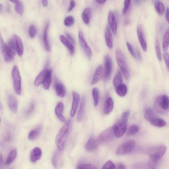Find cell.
<instances>
[{
	"label": "cell",
	"mask_w": 169,
	"mask_h": 169,
	"mask_svg": "<svg viewBox=\"0 0 169 169\" xmlns=\"http://www.w3.org/2000/svg\"><path fill=\"white\" fill-rule=\"evenodd\" d=\"M72 122L69 119L67 121L59 131L56 136V143L60 151H62L65 146L66 143L71 131Z\"/></svg>",
	"instance_id": "6da1fadb"
},
{
	"label": "cell",
	"mask_w": 169,
	"mask_h": 169,
	"mask_svg": "<svg viewBox=\"0 0 169 169\" xmlns=\"http://www.w3.org/2000/svg\"><path fill=\"white\" fill-rule=\"evenodd\" d=\"M1 47L5 61L7 63L12 61L14 58L16 51L14 42L13 39L8 42L7 45L2 38L1 40Z\"/></svg>",
	"instance_id": "7a4b0ae2"
},
{
	"label": "cell",
	"mask_w": 169,
	"mask_h": 169,
	"mask_svg": "<svg viewBox=\"0 0 169 169\" xmlns=\"http://www.w3.org/2000/svg\"><path fill=\"white\" fill-rule=\"evenodd\" d=\"M115 58L124 77L128 80L130 77V72L125 54L121 50L117 49L116 51Z\"/></svg>",
	"instance_id": "3957f363"
},
{
	"label": "cell",
	"mask_w": 169,
	"mask_h": 169,
	"mask_svg": "<svg viewBox=\"0 0 169 169\" xmlns=\"http://www.w3.org/2000/svg\"><path fill=\"white\" fill-rule=\"evenodd\" d=\"M155 109L159 113L164 114L169 109V98L166 95L158 96L154 103Z\"/></svg>",
	"instance_id": "277c9868"
},
{
	"label": "cell",
	"mask_w": 169,
	"mask_h": 169,
	"mask_svg": "<svg viewBox=\"0 0 169 169\" xmlns=\"http://www.w3.org/2000/svg\"><path fill=\"white\" fill-rule=\"evenodd\" d=\"M167 149L165 145H159L150 148L149 150L148 154L151 159L158 162L165 155Z\"/></svg>",
	"instance_id": "5b68a950"
},
{
	"label": "cell",
	"mask_w": 169,
	"mask_h": 169,
	"mask_svg": "<svg viewBox=\"0 0 169 169\" xmlns=\"http://www.w3.org/2000/svg\"><path fill=\"white\" fill-rule=\"evenodd\" d=\"M12 76L14 90L17 95H20L22 91L21 78L19 70L16 65L13 67Z\"/></svg>",
	"instance_id": "8992f818"
},
{
	"label": "cell",
	"mask_w": 169,
	"mask_h": 169,
	"mask_svg": "<svg viewBox=\"0 0 169 169\" xmlns=\"http://www.w3.org/2000/svg\"><path fill=\"white\" fill-rule=\"evenodd\" d=\"M115 137L113 126H112L102 131L97 140L98 144H104L110 142Z\"/></svg>",
	"instance_id": "52a82bcc"
},
{
	"label": "cell",
	"mask_w": 169,
	"mask_h": 169,
	"mask_svg": "<svg viewBox=\"0 0 169 169\" xmlns=\"http://www.w3.org/2000/svg\"><path fill=\"white\" fill-rule=\"evenodd\" d=\"M135 146V142L133 140L127 141L119 147L117 151V154L119 155H124L130 153L132 151Z\"/></svg>",
	"instance_id": "ba28073f"
},
{
	"label": "cell",
	"mask_w": 169,
	"mask_h": 169,
	"mask_svg": "<svg viewBox=\"0 0 169 169\" xmlns=\"http://www.w3.org/2000/svg\"><path fill=\"white\" fill-rule=\"evenodd\" d=\"M78 39L80 44L84 52L89 59H91L92 56V51L84 39L83 32L81 31H80L79 32Z\"/></svg>",
	"instance_id": "9c48e42d"
},
{
	"label": "cell",
	"mask_w": 169,
	"mask_h": 169,
	"mask_svg": "<svg viewBox=\"0 0 169 169\" xmlns=\"http://www.w3.org/2000/svg\"><path fill=\"white\" fill-rule=\"evenodd\" d=\"M127 125L128 123L121 121L113 126L115 137L118 138L122 137L126 132Z\"/></svg>",
	"instance_id": "30bf717a"
},
{
	"label": "cell",
	"mask_w": 169,
	"mask_h": 169,
	"mask_svg": "<svg viewBox=\"0 0 169 169\" xmlns=\"http://www.w3.org/2000/svg\"><path fill=\"white\" fill-rule=\"evenodd\" d=\"M105 80H108L110 77L112 67V60L110 56L106 55L105 57Z\"/></svg>",
	"instance_id": "8fae6325"
},
{
	"label": "cell",
	"mask_w": 169,
	"mask_h": 169,
	"mask_svg": "<svg viewBox=\"0 0 169 169\" xmlns=\"http://www.w3.org/2000/svg\"><path fill=\"white\" fill-rule=\"evenodd\" d=\"M108 21L113 33L114 35H116L118 26L116 17L113 12H109L108 15Z\"/></svg>",
	"instance_id": "7c38bea8"
},
{
	"label": "cell",
	"mask_w": 169,
	"mask_h": 169,
	"mask_svg": "<svg viewBox=\"0 0 169 169\" xmlns=\"http://www.w3.org/2000/svg\"><path fill=\"white\" fill-rule=\"evenodd\" d=\"M105 69L102 65H100L96 69L93 77L92 84H94L99 82L102 77L104 76Z\"/></svg>",
	"instance_id": "4fadbf2b"
},
{
	"label": "cell",
	"mask_w": 169,
	"mask_h": 169,
	"mask_svg": "<svg viewBox=\"0 0 169 169\" xmlns=\"http://www.w3.org/2000/svg\"><path fill=\"white\" fill-rule=\"evenodd\" d=\"M73 101L72 106V109L70 111V114L71 117H73L76 114L77 107L80 101V96L76 92H73Z\"/></svg>",
	"instance_id": "5bb4252c"
},
{
	"label": "cell",
	"mask_w": 169,
	"mask_h": 169,
	"mask_svg": "<svg viewBox=\"0 0 169 169\" xmlns=\"http://www.w3.org/2000/svg\"><path fill=\"white\" fill-rule=\"evenodd\" d=\"M137 34L138 38L143 51L146 52L147 50V45L146 40H145L142 30V27L140 25H139L137 27Z\"/></svg>",
	"instance_id": "9a60e30c"
},
{
	"label": "cell",
	"mask_w": 169,
	"mask_h": 169,
	"mask_svg": "<svg viewBox=\"0 0 169 169\" xmlns=\"http://www.w3.org/2000/svg\"><path fill=\"white\" fill-rule=\"evenodd\" d=\"M13 39L14 42L17 54L19 56H22L23 52V46L21 39L19 37L16 35L13 36Z\"/></svg>",
	"instance_id": "2e32d148"
},
{
	"label": "cell",
	"mask_w": 169,
	"mask_h": 169,
	"mask_svg": "<svg viewBox=\"0 0 169 169\" xmlns=\"http://www.w3.org/2000/svg\"><path fill=\"white\" fill-rule=\"evenodd\" d=\"M64 109V105L62 102H59L56 105L55 109V113L58 118L63 123L67 122L65 117L63 115Z\"/></svg>",
	"instance_id": "e0dca14e"
},
{
	"label": "cell",
	"mask_w": 169,
	"mask_h": 169,
	"mask_svg": "<svg viewBox=\"0 0 169 169\" xmlns=\"http://www.w3.org/2000/svg\"><path fill=\"white\" fill-rule=\"evenodd\" d=\"M7 102L9 109L14 113H16L18 110V104L15 97L12 95H9L8 97Z\"/></svg>",
	"instance_id": "ac0fdd59"
},
{
	"label": "cell",
	"mask_w": 169,
	"mask_h": 169,
	"mask_svg": "<svg viewBox=\"0 0 169 169\" xmlns=\"http://www.w3.org/2000/svg\"><path fill=\"white\" fill-rule=\"evenodd\" d=\"M54 88L56 94L60 98L64 97L66 94V90L63 84L58 80L55 81Z\"/></svg>",
	"instance_id": "d6986e66"
},
{
	"label": "cell",
	"mask_w": 169,
	"mask_h": 169,
	"mask_svg": "<svg viewBox=\"0 0 169 169\" xmlns=\"http://www.w3.org/2000/svg\"><path fill=\"white\" fill-rule=\"evenodd\" d=\"M42 155L41 149L38 147L33 149L31 153L30 160L31 162L35 163L41 159Z\"/></svg>",
	"instance_id": "ffe728a7"
},
{
	"label": "cell",
	"mask_w": 169,
	"mask_h": 169,
	"mask_svg": "<svg viewBox=\"0 0 169 169\" xmlns=\"http://www.w3.org/2000/svg\"><path fill=\"white\" fill-rule=\"evenodd\" d=\"M98 144L97 140L92 136L88 141L85 145V148L88 151H92L97 149Z\"/></svg>",
	"instance_id": "44dd1931"
},
{
	"label": "cell",
	"mask_w": 169,
	"mask_h": 169,
	"mask_svg": "<svg viewBox=\"0 0 169 169\" xmlns=\"http://www.w3.org/2000/svg\"><path fill=\"white\" fill-rule=\"evenodd\" d=\"M114 101L111 97L107 98L105 101L103 112L105 115H109L113 109Z\"/></svg>",
	"instance_id": "7402d4cb"
},
{
	"label": "cell",
	"mask_w": 169,
	"mask_h": 169,
	"mask_svg": "<svg viewBox=\"0 0 169 169\" xmlns=\"http://www.w3.org/2000/svg\"><path fill=\"white\" fill-rule=\"evenodd\" d=\"M52 81V70L48 69L43 82V86L45 90H48L50 89Z\"/></svg>",
	"instance_id": "603a6c76"
},
{
	"label": "cell",
	"mask_w": 169,
	"mask_h": 169,
	"mask_svg": "<svg viewBox=\"0 0 169 169\" xmlns=\"http://www.w3.org/2000/svg\"><path fill=\"white\" fill-rule=\"evenodd\" d=\"M105 36L106 43L108 48L111 49L113 47V43L112 36L109 28L107 26L105 32Z\"/></svg>",
	"instance_id": "cb8c5ba5"
},
{
	"label": "cell",
	"mask_w": 169,
	"mask_h": 169,
	"mask_svg": "<svg viewBox=\"0 0 169 169\" xmlns=\"http://www.w3.org/2000/svg\"><path fill=\"white\" fill-rule=\"evenodd\" d=\"M60 40L62 42V43L68 49L70 55H73L75 52V49L73 44L68 39L62 35L60 36Z\"/></svg>",
	"instance_id": "d4e9b609"
},
{
	"label": "cell",
	"mask_w": 169,
	"mask_h": 169,
	"mask_svg": "<svg viewBox=\"0 0 169 169\" xmlns=\"http://www.w3.org/2000/svg\"><path fill=\"white\" fill-rule=\"evenodd\" d=\"M42 130V125H40L37 126L35 129L30 131L28 135V138L31 141L35 140L39 137Z\"/></svg>",
	"instance_id": "484cf974"
},
{
	"label": "cell",
	"mask_w": 169,
	"mask_h": 169,
	"mask_svg": "<svg viewBox=\"0 0 169 169\" xmlns=\"http://www.w3.org/2000/svg\"><path fill=\"white\" fill-rule=\"evenodd\" d=\"M85 97L83 96L82 98L80 106L77 117V120L78 122H80L83 119L84 111H85Z\"/></svg>",
	"instance_id": "4316f807"
},
{
	"label": "cell",
	"mask_w": 169,
	"mask_h": 169,
	"mask_svg": "<svg viewBox=\"0 0 169 169\" xmlns=\"http://www.w3.org/2000/svg\"><path fill=\"white\" fill-rule=\"evenodd\" d=\"M48 69L45 68L38 75L36 78L35 82L34 85L36 87H38L40 84L43 83L46 74Z\"/></svg>",
	"instance_id": "83f0119b"
},
{
	"label": "cell",
	"mask_w": 169,
	"mask_h": 169,
	"mask_svg": "<svg viewBox=\"0 0 169 169\" xmlns=\"http://www.w3.org/2000/svg\"><path fill=\"white\" fill-rule=\"evenodd\" d=\"M91 14V10L90 8H86L83 11L82 17V20L85 24L88 25L90 23Z\"/></svg>",
	"instance_id": "f1b7e54d"
},
{
	"label": "cell",
	"mask_w": 169,
	"mask_h": 169,
	"mask_svg": "<svg viewBox=\"0 0 169 169\" xmlns=\"http://www.w3.org/2000/svg\"><path fill=\"white\" fill-rule=\"evenodd\" d=\"M49 27V23H47L43 34V40L45 48L47 51H49L50 47L48 38V30Z\"/></svg>",
	"instance_id": "f546056e"
},
{
	"label": "cell",
	"mask_w": 169,
	"mask_h": 169,
	"mask_svg": "<svg viewBox=\"0 0 169 169\" xmlns=\"http://www.w3.org/2000/svg\"><path fill=\"white\" fill-rule=\"evenodd\" d=\"M155 10L159 15L162 16L165 11V6L164 4L159 1H155Z\"/></svg>",
	"instance_id": "4dcf8cb0"
},
{
	"label": "cell",
	"mask_w": 169,
	"mask_h": 169,
	"mask_svg": "<svg viewBox=\"0 0 169 169\" xmlns=\"http://www.w3.org/2000/svg\"><path fill=\"white\" fill-rule=\"evenodd\" d=\"M123 83L122 76L119 70H118L113 80L114 85L115 89Z\"/></svg>",
	"instance_id": "1f68e13d"
},
{
	"label": "cell",
	"mask_w": 169,
	"mask_h": 169,
	"mask_svg": "<svg viewBox=\"0 0 169 169\" xmlns=\"http://www.w3.org/2000/svg\"><path fill=\"white\" fill-rule=\"evenodd\" d=\"M17 156V151L16 149H14L9 153L7 157L6 164L7 166L10 165L14 161Z\"/></svg>",
	"instance_id": "d6a6232c"
},
{
	"label": "cell",
	"mask_w": 169,
	"mask_h": 169,
	"mask_svg": "<svg viewBox=\"0 0 169 169\" xmlns=\"http://www.w3.org/2000/svg\"><path fill=\"white\" fill-rule=\"evenodd\" d=\"M117 95L121 97L125 96L128 92V88L125 84H122L116 89Z\"/></svg>",
	"instance_id": "836d02e7"
},
{
	"label": "cell",
	"mask_w": 169,
	"mask_h": 169,
	"mask_svg": "<svg viewBox=\"0 0 169 169\" xmlns=\"http://www.w3.org/2000/svg\"><path fill=\"white\" fill-rule=\"evenodd\" d=\"M144 117L145 119L149 123L157 117L155 113L151 109H148L146 110L145 111Z\"/></svg>",
	"instance_id": "e575fe53"
},
{
	"label": "cell",
	"mask_w": 169,
	"mask_h": 169,
	"mask_svg": "<svg viewBox=\"0 0 169 169\" xmlns=\"http://www.w3.org/2000/svg\"><path fill=\"white\" fill-rule=\"evenodd\" d=\"M169 46V28L164 34L163 39V49L167 51Z\"/></svg>",
	"instance_id": "d590c367"
},
{
	"label": "cell",
	"mask_w": 169,
	"mask_h": 169,
	"mask_svg": "<svg viewBox=\"0 0 169 169\" xmlns=\"http://www.w3.org/2000/svg\"><path fill=\"white\" fill-rule=\"evenodd\" d=\"M153 126L162 128L165 126L166 125V122L158 117L155 118L150 123Z\"/></svg>",
	"instance_id": "8d00e7d4"
},
{
	"label": "cell",
	"mask_w": 169,
	"mask_h": 169,
	"mask_svg": "<svg viewBox=\"0 0 169 169\" xmlns=\"http://www.w3.org/2000/svg\"><path fill=\"white\" fill-rule=\"evenodd\" d=\"M92 95L94 104L95 106H97L98 104L99 100V91L97 88H95L93 89Z\"/></svg>",
	"instance_id": "74e56055"
},
{
	"label": "cell",
	"mask_w": 169,
	"mask_h": 169,
	"mask_svg": "<svg viewBox=\"0 0 169 169\" xmlns=\"http://www.w3.org/2000/svg\"><path fill=\"white\" fill-rule=\"evenodd\" d=\"M139 130L138 126L136 125H133L129 127L127 134L128 135H134L137 133Z\"/></svg>",
	"instance_id": "f35d334b"
},
{
	"label": "cell",
	"mask_w": 169,
	"mask_h": 169,
	"mask_svg": "<svg viewBox=\"0 0 169 169\" xmlns=\"http://www.w3.org/2000/svg\"><path fill=\"white\" fill-rule=\"evenodd\" d=\"M15 10L20 15H23V7L22 2L18 1V2L16 4Z\"/></svg>",
	"instance_id": "ab89813d"
},
{
	"label": "cell",
	"mask_w": 169,
	"mask_h": 169,
	"mask_svg": "<svg viewBox=\"0 0 169 169\" xmlns=\"http://www.w3.org/2000/svg\"><path fill=\"white\" fill-rule=\"evenodd\" d=\"M74 18L73 16H69L65 18L64 22V24L68 27H71L74 24Z\"/></svg>",
	"instance_id": "60d3db41"
},
{
	"label": "cell",
	"mask_w": 169,
	"mask_h": 169,
	"mask_svg": "<svg viewBox=\"0 0 169 169\" xmlns=\"http://www.w3.org/2000/svg\"><path fill=\"white\" fill-rule=\"evenodd\" d=\"M155 49L157 57L159 60L161 61L162 60V54L160 46H159V39L158 38L156 39Z\"/></svg>",
	"instance_id": "b9f144b4"
},
{
	"label": "cell",
	"mask_w": 169,
	"mask_h": 169,
	"mask_svg": "<svg viewBox=\"0 0 169 169\" xmlns=\"http://www.w3.org/2000/svg\"><path fill=\"white\" fill-rule=\"evenodd\" d=\"M76 169H97V168L92 164H83L79 165Z\"/></svg>",
	"instance_id": "7bdbcfd3"
},
{
	"label": "cell",
	"mask_w": 169,
	"mask_h": 169,
	"mask_svg": "<svg viewBox=\"0 0 169 169\" xmlns=\"http://www.w3.org/2000/svg\"><path fill=\"white\" fill-rule=\"evenodd\" d=\"M59 155V152L58 151H56L54 153L52 157V162L53 166L55 168H57V167Z\"/></svg>",
	"instance_id": "ee69618b"
},
{
	"label": "cell",
	"mask_w": 169,
	"mask_h": 169,
	"mask_svg": "<svg viewBox=\"0 0 169 169\" xmlns=\"http://www.w3.org/2000/svg\"><path fill=\"white\" fill-rule=\"evenodd\" d=\"M35 107V105L34 102H31L29 107L25 112V115L26 116L30 115L34 112Z\"/></svg>",
	"instance_id": "f6af8a7d"
},
{
	"label": "cell",
	"mask_w": 169,
	"mask_h": 169,
	"mask_svg": "<svg viewBox=\"0 0 169 169\" xmlns=\"http://www.w3.org/2000/svg\"><path fill=\"white\" fill-rule=\"evenodd\" d=\"M126 44L129 52L131 56H132L135 59H137V54L135 52L132 46H131L128 42H126Z\"/></svg>",
	"instance_id": "bcb514c9"
},
{
	"label": "cell",
	"mask_w": 169,
	"mask_h": 169,
	"mask_svg": "<svg viewBox=\"0 0 169 169\" xmlns=\"http://www.w3.org/2000/svg\"><path fill=\"white\" fill-rule=\"evenodd\" d=\"M102 169H115V166L113 162L109 161L105 163Z\"/></svg>",
	"instance_id": "7dc6e473"
},
{
	"label": "cell",
	"mask_w": 169,
	"mask_h": 169,
	"mask_svg": "<svg viewBox=\"0 0 169 169\" xmlns=\"http://www.w3.org/2000/svg\"><path fill=\"white\" fill-rule=\"evenodd\" d=\"M158 162L151 159L147 164V169H157V163Z\"/></svg>",
	"instance_id": "c3c4849f"
},
{
	"label": "cell",
	"mask_w": 169,
	"mask_h": 169,
	"mask_svg": "<svg viewBox=\"0 0 169 169\" xmlns=\"http://www.w3.org/2000/svg\"><path fill=\"white\" fill-rule=\"evenodd\" d=\"M37 32V29L36 27L34 25L31 26L29 29V33L31 38L35 36Z\"/></svg>",
	"instance_id": "681fc988"
},
{
	"label": "cell",
	"mask_w": 169,
	"mask_h": 169,
	"mask_svg": "<svg viewBox=\"0 0 169 169\" xmlns=\"http://www.w3.org/2000/svg\"><path fill=\"white\" fill-rule=\"evenodd\" d=\"M130 2L131 1L130 0L124 1V7L123 10V13L124 14L127 12L130 6Z\"/></svg>",
	"instance_id": "f907efd6"
},
{
	"label": "cell",
	"mask_w": 169,
	"mask_h": 169,
	"mask_svg": "<svg viewBox=\"0 0 169 169\" xmlns=\"http://www.w3.org/2000/svg\"><path fill=\"white\" fill-rule=\"evenodd\" d=\"M164 59L168 69L169 70V53H166L164 55Z\"/></svg>",
	"instance_id": "816d5d0a"
},
{
	"label": "cell",
	"mask_w": 169,
	"mask_h": 169,
	"mask_svg": "<svg viewBox=\"0 0 169 169\" xmlns=\"http://www.w3.org/2000/svg\"><path fill=\"white\" fill-rule=\"evenodd\" d=\"M75 5H76V3H75V2L74 1H70V6L68 9V12L71 11L72 10V9L75 7Z\"/></svg>",
	"instance_id": "f5cc1de1"
},
{
	"label": "cell",
	"mask_w": 169,
	"mask_h": 169,
	"mask_svg": "<svg viewBox=\"0 0 169 169\" xmlns=\"http://www.w3.org/2000/svg\"><path fill=\"white\" fill-rule=\"evenodd\" d=\"M66 35L68 39L71 42L72 44H74L75 41L72 36L68 33L66 34Z\"/></svg>",
	"instance_id": "db71d44e"
},
{
	"label": "cell",
	"mask_w": 169,
	"mask_h": 169,
	"mask_svg": "<svg viewBox=\"0 0 169 169\" xmlns=\"http://www.w3.org/2000/svg\"><path fill=\"white\" fill-rule=\"evenodd\" d=\"M0 161H1V162H0V163H1L0 164V168L2 169L4 164L3 158L1 155V157H0Z\"/></svg>",
	"instance_id": "11a10c76"
},
{
	"label": "cell",
	"mask_w": 169,
	"mask_h": 169,
	"mask_svg": "<svg viewBox=\"0 0 169 169\" xmlns=\"http://www.w3.org/2000/svg\"><path fill=\"white\" fill-rule=\"evenodd\" d=\"M166 19L169 24V8H167L166 13Z\"/></svg>",
	"instance_id": "9f6ffc18"
},
{
	"label": "cell",
	"mask_w": 169,
	"mask_h": 169,
	"mask_svg": "<svg viewBox=\"0 0 169 169\" xmlns=\"http://www.w3.org/2000/svg\"><path fill=\"white\" fill-rule=\"evenodd\" d=\"M42 2L44 7H46L48 6V1H47L44 0V1H42Z\"/></svg>",
	"instance_id": "6f0895ef"
},
{
	"label": "cell",
	"mask_w": 169,
	"mask_h": 169,
	"mask_svg": "<svg viewBox=\"0 0 169 169\" xmlns=\"http://www.w3.org/2000/svg\"><path fill=\"white\" fill-rule=\"evenodd\" d=\"M117 169H126V167L123 164H120Z\"/></svg>",
	"instance_id": "680465c9"
},
{
	"label": "cell",
	"mask_w": 169,
	"mask_h": 169,
	"mask_svg": "<svg viewBox=\"0 0 169 169\" xmlns=\"http://www.w3.org/2000/svg\"><path fill=\"white\" fill-rule=\"evenodd\" d=\"M106 1H97L96 2L98 4H103L105 3L106 2Z\"/></svg>",
	"instance_id": "91938a15"
},
{
	"label": "cell",
	"mask_w": 169,
	"mask_h": 169,
	"mask_svg": "<svg viewBox=\"0 0 169 169\" xmlns=\"http://www.w3.org/2000/svg\"><path fill=\"white\" fill-rule=\"evenodd\" d=\"M10 1L16 4L18 2V1H16V0H13V1Z\"/></svg>",
	"instance_id": "94428289"
},
{
	"label": "cell",
	"mask_w": 169,
	"mask_h": 169,
	"mask_svg": "<svg viewBox=\"0 0 169 169\" xmlns=\"http://www.w3.org/2000/svg\"><path fill=\"white\" fill-rule=\"evenodd\" d=\"M135 3L137 4H140V1H135Z\"/></svg>",
	"instance_id": "6125c7cd"
}]
</instances>
